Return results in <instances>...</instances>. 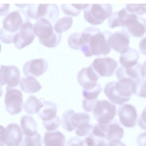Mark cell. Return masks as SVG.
Segmentation results:
<instances>
[{
    "mask_svg": "<svg viewBox=\"0 0 146 146\" xmlns=\"http://www.w3.org/2000/svg\"><path fill=\"white\" fill-rule=\"evenodd\" d=\"M33 28L30 22L24 24L13 37V42L16 48L21 49L32 42L35 37Z\"/></svg>",
    "mask_w": 146,
    "mask_h": 146,
    "instance_id": "9c48e42d",
    "label": "cell"
},
{
    "mask_svg": "<svg viewBox=\"0 0 146 146\" xmlns=\"http://www.w3.org/2000/svg\"><path fill=\"white\" fill-rule=\"evenodd\" d=\"M126 9L129 12L138 15L146 13V4H127Z\"/></svg>",
    "mask_w": 146,
    "mask_h": 146,
    "instance_id": "e575fe53",
    "label": "cell"
},
{
    "mask_svg": "<svg viewBox=\"0 0 146 146\" xmlns=\"http://www.w3.org/2000/svg\"><path fill=\"white\" fill-rule=\"evenodd\" d=\"M81 33H74L68 37L67 42L69 46L74 50L80 49V39Z\"/></svg>",
    "mask_w": 146,
    "mask_h": 146,
    "instance_id": "836d02e7",
    "label": "cell"
},
{
    "mask_svg": "<svg viewBox=\"0 0 146 146\" xmlns=\"http://www.w3.org/2000/svg\"><path fill=\"white\" fill-rule=\"evenodd\" d=\"M72 17L69 16L62 17L58 20L55 23L54 29L57 32L62 33L68 30L73 23Z\"/></svg>",
    "mask_w": 146,
    "mask_h": 146,
    "instance_id": "f546056e",
    "label": "cell"
},
{
    "mask_svg": "<svg viewBox=\"0 0 146 146\" xmlns=\"http://www.w3.org/2000/svg\"><path fill=\"white\" fill-rule=\"evenodd\" d=\"M33 30L34 33L38 37V39H44L51 36L54 29L48 20L41 17L36 21Z\"/></svg>",
    "mask_w": 146,
    "mask_h": 146,
    "instance_id": "d6986e66",
    "label": "cell"
},
{
    "mask_svg": "<svg viewBox=\"0 0 146 146\" xmlns=\"http://www.w3.org/2000/svg\"><path fill=\"white\" fill-rule=\"evenodd\" d=\"M112 9L110 4H89L84 10V17L91 24L99 25L111 16Z\"/></svg>",
    "mask_w": 146,
    "mask_h": 146,
    "instance_id": "277c9868",
    "label": "cell"
},
{
    "mask_svg": "<svg viewBox=\"0 0 146 146\" xmlns=\"http://www.w3.org/2000/svg\"><path fill=\"white\" fill-rule=\"evenodd\" d=\"M20 12L18 10L9 13L3 20V28L10 33H17L26 22L23 21Z\"/></svg>",
    "mask_w": 146,
    "mask_h": 146,
    "instance_id": "ac0fdd59",
    "label": "cell"
},
{
    "mask_svg": "<svg viewBox=\"0 0 146 146\" xmlns=\"http://www.w3.org/2000/svg\"><path fill=\"white\" fill-rule=\"evenodd\" d=\"M62 37V34L54 31L52 35L48 38L44 39H39L40 43L48 48H52L56 46L60 42Z\"/></svg>",
    "mask_w": 146,
    "mask_h": 146,
    "instance_id": "4dcf8cb0",
    "label": "cell"
},
{
    "mask_svg": "<svg viewBox=\"0 0 146 146\" xmlns=\"http://www.w3.org/2000/svg\"><path fill=\"white\" fill-rule=\"evenodd\" d=\"M122 27L125 30V31H127L133 36L141 37L146 31V20L142 17L129 12Z\"/></svg>",
    "mask_w": 146,
    "mask_h": 146,
    "instance_id": "ba28073f",
    "label": "cell"
},
{
    "mask_svg": "<svg viewBox=\"0 0 146 146\" xmlns=\"http://www.w3.org/2000/svg\"><path fill=\"white\" fill-rule=\"evenodd\" d=\"M23 96L21 92L7 86L5 96V110L10 114H17L21 111L23 107Z\"/></svg>",
    "mask_w": 146,
    "mask_h": 146,
    "instance_id": "52a82bcc",
    "label": "cell"
},
{
    "mask_svg": "<svg viewBox=\"0 0 146 146\" xmlns=\"http://www.w3.org/2000/svg\"><path fill=\"white\" fill-rule=\"evenodd\" d=\"M132 94L146 98V79L141 78L134 82L131 86Z\"/></svg>",
    "mask_w": 146,
    "mask_h": 146,
    "instance_id": "f1b7e54d",
    "label": "cell"
},
{
    "mask_svg": "<svg viewBox=\"0 0 146 146\" xmlns=\"http://www.w3.org/2000/svg\"><path fill=\"white\" fill-rule=\"evenodd\" d=\"M48 4H29L27 11L28 17L36 19L46 17Z\"/></svg>",
    "mask_w": 146,
    "mask_h": 146,
    "instance_id": "d4e9b609",
    "label": "cell"
},
{
    "mask_svg": "<svg viewBox=\"0 0 146 146\" xmlns=\"http://www.w3.org/2000/svg\"><path fill=\"white\" fill-rule=\"evenodd\" d=\"M107 146H125V145L119 140L113 139L109 140Z\"/></svg>",
    "mask_w": 146,
    "mask_h": 146,
    "instance_id": "7bdbcfd3",
    "label": "cell"
},
{
    "mask_svg": "<svg viewBox=\"0 0 146 146\" xmlns=\"http://www.w3.org/2000/svg\"><path fill=\"white\" fill-rule=\"evenodd\" d=\"M65 141L64 135L59 131H47L44 133L43 142L45 146H64Z\"/></svg>",
    "mask_w": 146,
    "mask_h": 146,
    "instance_id": "ffe728a7",
    "label": "cell"
},
{
    "mask_svg": "<svg viewBox=\"0 0 146 146\" xmlns=\"http://www.w3.org/2000/svg\"><path fill=\"white\" fill-rule=\"evenodd\" d=\"M92 111L98 123L104 124L110 123L116 114V106L105 100L98 101Z\"/></svg>",
    "mask_w": 146,
    "mask_h": 146,
    "instance_id": "8992f818",
    "label": "cell"
},
{
    "mask_svg": "<svg viewBox=\"0 0 146 146\" xmlns=\"http://www.w3.org/2000/svg\"><path fill=\"white\" fill-rule=\"evenodd\" d=\"M20 73L18 68L14 65H2L0 67V86L6 84L12 88L19 84Z\"/></svg>",
    "mask_w": 146,
    "mask_h": 146,
    "instance_id": "8fae6325",
    "label": "cell"
},
{
    "mask_svg": "<svg viewBox=\"0 0 146 146\" xmlns=\"http://www.w3.org/2000/svg\"><path fill=\"white\" fill-rule=\"evenodd\" d=\"M131 86V85L121 81H111L105 85L104 91L110 101L120 105L130 99L133 94Z\"/></svg>",
    "mask_w": 146,
    "mask_h": 146,
    "instance_id": "3957f363",
    "label": "cell"
},
{
    "mask_svg": "<svg viewBox=\"0 0 146 146\" xmlns=\"http://www.w3.org/2000/svg\"><path fill=\"white\" fill-rule=\"evenodd\" d=\"M61 7L65 14L74 17L78 15L82 10L80 4H62Z\"/></svg>",
    "mask_w": 146,
    "mask_h": 146,
    "instance_id": "d6a6232c",
    "label": "cell"
},
{
    "mask_svg": "<svg viewBox=\"0 0 146 146\" xmlns=\"http://www.w3.org/2000/svg\"><path fill=\"white\" fill-rule=\"evenodd\" d=\"M42 139L38 133L33 136H29L23 134L22 139L19 146H42Z\"/></svg>",
    "mask_w": 146,
    "mask_h": 146,
    "instance_id": "1f68e13d",
    "label": "cell"
},
{
    "mask_svg": "<svg viewBox=\"0 0 146 146\" xmlns=\"http://www.w3.org/2000/svg\"><path fill=\"white\" fill-rule=\"evenodd\" d=\"M42 102L41 99L39 100L34 96H30L24 104L25 111L30 114L38 113L42 106Z\"/></svg>",
    "mask_w": 146,
    "mask_h": 146,
    "instance_id": "4316f807",
    "label": "cell"
},
{
    "mask_svg": "<svg viewBox=\"0 0 146 146\" xmlns=\"http://www.w3.org/2000/svg\"><path fill=\"white\" fill-rule=\"evenodd\" d=\"M90 120V115L86 113H76L73 110L68 109L63 113L61 122L65 130L71 131L76 129V134L82 136L86 135L91 128Z\"/></svg>",
    "mask_w": 146,
    "mask_h": 146,
    "instance_id": "7a4b0ae2",
    "label": "cell"
},
{
    "mask_svg": "<svg viewBox=\"0 0 146 146\" xmlns=\"http://www.w3.org/2000/svg\"><path fill=\"white\" fill-rule=\"evenodd\" d=\"M20 125L23 134L25 135L33 136L37 133V125L33 117L25 115L22 117Z\"/></svg>",
    "mask_w": 146,
    "mask_h": 146,
    "instance_id": "603a6c76",
    "label": "cell"
},
{
    "mask_svg": "<svg viewBox=\"0 0 146 146\" xmlns=\"http://www.w3.org/2000/svg\"><path fill=\"white\" fill-rule=\"evenodd\" d=\"M139 55L138 52L136 49L129 48L126 52L121 54L119 63L125 68L132 67L138 63Z\"/></svg>",
    "mask_w": 146,
    "mask_h": 146,
    "instance_id": "cb8c5ba5",
    "label": "cell"
},
{
    "mask_svg": "<svg viewBox=\"0 0 146 146\" xmlns=\"http://www.w3.org/2000/svg\"><path fill=\"white\" fill-rule=\"evenodd\" d=\"M141 75L142 78L146 79V60L141 66Z\"/></svg>",
    "mask_w": 146,
    "mask_h": 146,
    "instance_id": "ee69618b",
    "label": "cell"
},
{
    "mask_svg": "<svg viewBox=\"0 0 146 146\" xmlns=\"http://www.w3.org/2000/svg\"><path fill=\"white\" fill-rule=\"evenodd\" d=\"M128 11L126 8L116 11L112 13L109 17L108 23L110 27L113 28L122 26L127 17Z\"/></svg>",
    "mask_w": 146,
    "mask_h": 146,
    "instance_id": "484cf974",
    "label": "cell"
},
{
    "mask_svg": "<svg viewBox=\"0 0 146 146\" xmlns=\"http://www.w3.org/2000/svg\"><path fill=\"white\" fill-rule=\"evenodd\" d=\"M111 34L94 27L86 28L81 33L80 50L87 57L108 54L111 50L109 38Z\"/></svg>",
    "mask_w": 146,
    "mask_h": 146,
    "instance_id": "6da1fadb",
    "label": "cell"
},
{
    "mask_svg": "<svg viewBox=\"0 0 146 146\" xmlns=\"http://www.w3.org/2000/svg\"><path fill=\"white\" fill-rule=\"evenodd\" d=\"M48 67L47 61L43 58L33 59L26 62L23 68L25 75L37 77L44 73Z\"/></svg>",
    "mask_w": 146,
    "mask_h": 146,
    "instance_id": "7c38bea8",
    "label": "cell"
},
{
    "mask_svg": "<svg viewBox=\"0 0 146 146\" xmlns=\"http://www.w3.org/2000/svg\"><path fill=\"white\" fill-rule=\"evenodd\" d=\"M60 123V119L58 115L50 120L42 122L44 128L49 131L55 130L59 126Z\"/></svg>",
    "mask_w": 146,
    "mask_h": 146,
    "instance_id": "d590c367",
    "label": "cell"
},
{
    "mask_svg": "<svg viewBox=\"0 0 146 146\" xmlns=\"http://www.w3.org/2000/svg\"><path fill=\"white\" fill-rule=\"evenodd\" d=\"M139 127L144 130H146V106L142 111L138 121Z\"/></svg>",
    "mask_w": 146,
    "mask_h": 146,
    "instance_id": "74e56055",
    "label": "cell"
},
{
    "mask_svg": "<svg viewBox=\"0 0 146 146\" xmlns=\"http://www.w3.org/2000/svg\"><path fill=\"white\" fill-rule=\"evenodd\" d=\"M141 65L138 63L134 66L126 68L122 66L118 68L115 74L118 80H122L133 83L141 78Z\"/></svg>",
    "mask_w": 146,
    "mask_h": 146,
    "instance_id": "2e32d148",
    "label": "cell"
},
{
    "mask_svg": "<svg viewBox=\"0 0 146 146\" xmlns=\"http://www.w3.org/2000/svg\"><path fill=\"white\" fill-rule=\"evenodd\" d=\"M137 142L138 146H146V132L139 135L137 137Z\"/></svg>",
    "mask_w": 146,
    "mask_h": 146,
    "instance_id": "f35d334b",
    "label": "cell"
},
{
    "mask_svg": "<svg viewBox=\"0 0 146 146\" xmlns=\"http://www.w3.org/2000/svg\"><path fill=\"white\" fill-rule=\"evenodd\" d=\"M100 76L90 65L82 68L78 72L77 80L79 84L83 89H88L95 87Z\"/></svg>",
    "mask_w": 146,
    "mask_h": 146,
    "instance_id": "9a60e30c",
    "label": "cell"
},
{
    "mask_svg": "<svg viewBox=\"0 0 146 146\" xmlns=\"http://www.w3.org/2000/svg\"><path fill=\"white\" fill-rule=\"evenodd\" d=\"M9 4H0V15L4 16L7 14L9 9Z\"/></svg>",
    "mask_w": 146,
    "mask_h": 146,
    "instance_id": "60d3db41",
    "label": "cell"
},
{
    "mask_svg": "<svg viewBox=\"0 0 146 146\" xmlns=\"http://www.w3.org/2000/svg\"><path fill=\"white\" fill-rule=\"evenodd\" d=\"M109 41L111 48L121 54L125 52L129 49V35L124 31L111 33Z\"/></svg>",
    "mask_w": 146,
    "mask_h": 146,
    "instance_id": "5bb4252c",
    "label": "cell"
},
{
    "mask_svg": "<svg viewBox=\"0 0 146 146\" xmlns=\"http://www.w3.org/2000/svg\"><path fill=\"white\" fill-rule=\"evenodd\" d=\"M105 142L104 141H100L97 144L96 146H107Z\"/></svg>",
    "mask_w": 146,
    "mask_h": 146,
    "instance_id": "f6af8a7d",
    "label": "cell"
},
{
    "mask_svg": "<svg viewBox=\"0 0 146 146\" xmlns=\"http://www.w3.org/2000/svg\"><path fill=\"white\" fill-rule=\"evenodd\" d=\"M78 146H95V143L93 139L88 137L80 141Z\"/></svg>",
    "mask_w": 146,
    "mask_h": 146,
    "instance_id": "ab89813d",
    "label": "cell"
},
{
    "mask_svg": "<svg viewBox=\"0 0 146 146\" xmlns=\"http://www.w3.org/2000/svg\"><path fill=\"white\" fill-rule=\"evenodd\" d=\"M17 33H10L2 28L0 30L1 40L4 43H11L13 42V37Z\"/></svg>",
    "mask_w": 146,
    "mask_h": 146,
    "instance_id": "8d00e7d4",
    "label": "cell"
},
{
    "mask_svg": "<svg viewBox=\"0 0 146 146\" xmlns=\"http://www.w3.org/2000/svg\"><path fill=\"white\" fill-rule=\"evenodd\" d=\"M139 47L141 52L146 55V36L140 41Z\"/></svg>",
    "mask_w": 146,
    "mask_h": 146,
    "instance_id": "b9f144b4",
    "label": "cell"
},
{
    "mask_svg": "<svg viewBox=\"0 0 146 146\" xmlns=\"http://www.w3.org/2000/svg\"><path fill=\"white\" fill-rule=\"evenodd\" d=\"M0 146H19L23 133L19 125L12 123L5 127L0 125Z\"/></svg>",
    "mask_w": 146,
    "mask_h": 146,
    "instance_id": "5b68a950",
    "label": "cell"
},
{
    "mask_svg": "<svg viewBox=\"0 0 146 146\" xmlns=\"http://www.w3.org/2000/svg\"><path fill=\"white\" fill-rule=\"evenodd\" d=\"M102 91L101 85L98 83L94 88L83 90L82 95L83 99L82 106L85 111L89 112L93 111L98 101V97Z\"/></svg>",
    "mask_w": 146,
    "mask_h": 146,
    "instance_id": "e0dca14e",
    "label": "cell"
},
{
    "mask_svg": "<svg viewBox=\"0 0 146 146\" xmlns=\"http://www.w3.org/2000/svg\"><path fill=\"white\" fill-rule=\"evenodd\" d=\"M118 114L119 121L124 126L133 127L137 123V114L135 107L130 104H125L120 106Z\"/></svg>",
    "mask_w": 146,
    "mask_h": 146,
    "instance_id": "4fadbf2b",
    "label": "cell"
},
{
    "mask_svg": "<svg viewBox=\"0 0 146 146\" xmlns=\"http://www.w3.org/2000/svg\"><path fill=\"white\" fill-rule=\"evenodd\" d=\"M19 84L21 90L29 94L38 92L42 88L39 82L35 77L31 76H26L21 78Z\"/></svg>",
    "mask_w": 146,
    "mask_h": 146,
    "instance_id": "7402d4cb",
    "label": "cell"
},
{
    "mask_svg": "<svg viewBox=\"0 0 146 146\" xmlns=\"http://www.w3.org/2000/svg\"><path fill=\"white\" fill-rule=\"evenodd\" d=\"M42 103V106L37 113L42 121H49L56 117L57 115V108L56 104L52 102L44 100Z\"/></svg>",
    "mask_w": 146,
    "mask_h": 146,
    "instance_id": "44dd1931",
    "label": "cell"
},
{
    "mask_svg": "<svg viewBox=\"0 0 146 146\" xmlns=\"http://www.w3.org/2000/svg\"><path fill=\"white\" fill-rule=\"evenodd\" d=\"M123 134V129L116 121L108 123L106 136L107 140H119L122 137Z\"/></svg>",
    "mask_w": 146,
    "mask_h": 146,
    "instance_id": "83f0119b",
    "label": "cell"
},
{
    "mask_svg": "<svg viewBox=\"0 0 146 146\" xmlns=\"http://www.w3.org/2000/svg\"><path fill=\"white\" fill-rule=\"evenodd\" d=\"M90 65L100 77H109L113 74L118 64L113 58L105 57L95 59Z\"/></svg>",
    "mask_w": 146,
    "mask_h": 146,
    "instance_id": "30bf717a",
    "label": "cell"
},
{
    "mask_svg": "<svg viewBox=\"0 0 146 146\" xmlns=\"http://www.w3.org/2000/svg\"><path fill=\"white\" fill-rule=\"evenodd\" d=\"M15 5L18 7H20L21 8L23 7H26L27 6H29V4H15Z\"/></svg>",
    "mask_w": 146,
    "mask_h": 146,
    "instance_id": "bcb514c9",
    "label": "cell"
}]
</instances>
